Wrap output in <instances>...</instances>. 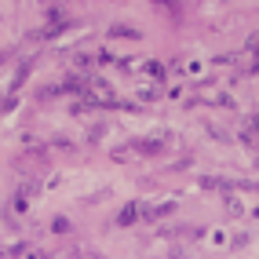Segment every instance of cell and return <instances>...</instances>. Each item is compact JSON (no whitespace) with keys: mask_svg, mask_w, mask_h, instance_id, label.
<instances>
[{"mask_svg":"<svg viewBox=\"0 0 259 259\" xmlns=\"http://www.w3.org/2000/svg\"><path fill=\"white\" fill-rule=\"evenodd\" d=\"M135 219H139V204H124V208H120V215H117V223H120V227H128V223H135Z\"/></svg>","mask_w":259,"mask_h":259,"instance_id":"6da1fadb","label":"cell"},{"mask_svg":"<svg viewBox=\"0 0 259 259\" xmlns=\"http://www.w3.org/2000/svg\"><path fill=\"white\" fill-rule=\"evenodd\" d=\"M110 37H124V40H139V37H143V33H139V29H132V26H113V29H110Z\"/></svg>","mask_w":259,"mask_h":259,"instance_id":"7a4b0ae2","label":"cell"},{"mask_svg":"<svg viewBox=\"0 0 259 259\" xmlns=\"http://www.w3.org/2000/svg\"><path fill=\"white\" fill-rule=\"evenodd\" d=\"M143 66H146V73H150V77H161V73H164V66H161V62H143Z\"/></svg>","mask_w":259,"mask_h":259,"instance_id":"3957f363","label":"cell"},{"mask_svg":"<svg viewBox=\"0 0 259 259\" xmlns=\"http://www.w3.org/2000/svg\"><path fill=\"white\" fill-rule=\"evenodd\" d=\"M73 259H99L95 252H73Z\"/></svg>","mask_w":259,"mask_h":259,"instance_id":"277c9868","label":"cell"}]
</instances>
